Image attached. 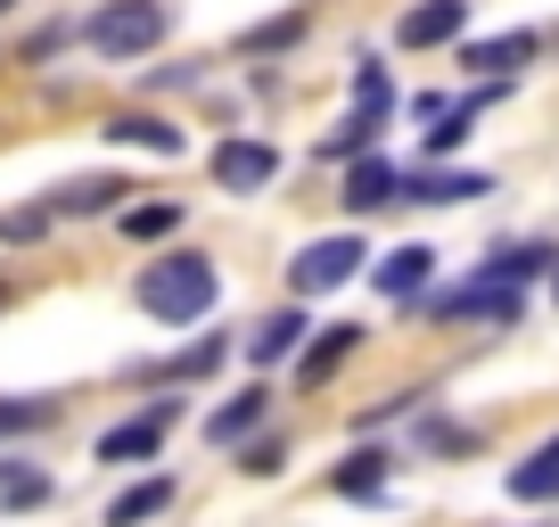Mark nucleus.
<instances>
[{
    "label": "nucleus",
    "instance_id": "1",
    "mask_svg": "<svg viewBox=\"0 0 559 527\" xmlns=\"http://www.w3.org/2000/svg\"><path fill=\"white\" fill-rule=\"evenodd\" d=\"M140 314H157V321H198L206 314L214 297H223V281H214V264L206 256H165V264H148V272H140Z\"/></svg>",
    "mask_w": 559,
    "mask_h": 527
},
{
    "label": "nucleus",
    "instance_id": "2",
    "mask_svg": "<svg viewBox=\"0 0 559 527\" xmlns=\"http://www.w3.org/2000/svg\"><path fill=\"white\" fill-rule=\"evenodd\" d=\"M165 25H174V17H165V0H107L83 34H91V50H99L107 67H123V58H148V50H157Z\"/></svg>",
    "mask_w": 559,
    "mask_h": 527
},
{
    "label": "nucleus",
    "instance_id": "3",
    "mask_svg": "<svg viewBox=\"0 0 559 527\" xmlns=\"http://www.w3.org/2000/svg\"><path fill=\"white\" fill-rule=\"evenodd\" d=\"M362 264H370L362 239H354V231H337V239H313L297 264H288V289H297V297H330V289H346Z\"/></svg>",
    "mask_w": 559,
    "mask_h": 527
},
{
    "label": "nucleus",
    "instance_id": "4",
    "mask_svg": "<svg viewBox=\"0 0 559 527\" xmlns=\"http://www.w3.org/2000/svg\"><path fill=\"white\" fill-rule=\"evenodd\" d=\"M428 314H437V321H519L526 297H519V281H486V272H477L469 289H444Z\"/></svg>",
    "mask_w": 559,
    "mask_h": 527
},
{
    "label": "nucleus",
    "instance_id": "5",
    "mask_svg": "<svg viewBox=\"0 0 559 527\" xmlns=\"http://www.w3.org/2000/svg\"><path fill=\"white\" fill-rule=\"evenodd\" d=\"M461 34H469V0H419L395 25L403 50H444V42H461Z\"/></svg>",
    "mask_w": 559,
    "mask_h": 527
},
{
    "label": "nucleus",
    "instance_id": "6",
    "mask_svg": "<svg viewBox=\"0 0 559 527\" xmlns=\"http://www.w3.org/2000/svg\"><path fill=\"white\" fill-rule=\"evenodd\" d=\"M174 421H181V405H174V396H157V405L140 412V421L107 429V437H99V461H148V454L165 445V429H174Z\"/></svg>",
    "mask_w": 559,
    "mask_h": 527
},
{
    "label": "nucleus",
    "instance_id": "7",
    "mask_svg": "<svg viewBox=\"0 0 559 527\" xmlns=\"http://www.w3.org/2000/svg\"><path fill=\"white\" fill-rule=\"evenodd\" d=\"M272 174H280V149H272V141H223V149H214V181H223L230 198L263 190Z\"/></svg>",
    "mask_w": 559,
    "mask_h": 527
},
{
    "label": "nucleus",
    "instance_id": "8",
    "mask_svg": "<svg viewBox=\"0 0 559 527\" xmlns=\"http://www.w3.org/2000/svg\"><path fill=\"white\" fill-rule=\"evenodd\" d=\"M493 181L486 174H453V165H419V174H403V198H419V207H461V198H486Z\"/></svg>",
    "mask_w": 559,
    "mask_h": 527
},
{
    "label": "nucleus",
    "instance_id": "9",
    "mask_svg": "<svg viewBox=\"0 0 559 527\" xmlns=\"http://www.w3.org/2000/svg\"><path fill=\"white\" fill-rule=\"evenodd\" d=\"M107 141H116V149H148V157H181L190 132L165 124V116H107Z\"/></svg>",
    "mask_w": 559,
    "mask_h": 527
},
{
    "label": "nucleus",
    "instance_id": "10",
    "mask_svg": "<svg viewBox=\"0 0 559 527\" xmlns=\"http://www.w3.org/2000/svg\"><path fill=\"white\" fill-rule=\"evenodd\" d=\"M395 198H403V174L362 149V157H354V174H346V207H354V214H379V207H395Z\"/></svg>",
    "mask_w": 559,
    "mask_h": 527
},
{
    "label": "nucleus",
    "instance_id": "11",
    "mask_svg": "<svg viewBox=\"0 0 559 527\" xmlns=\"http://www.w3.org/2000/svg\"><path fill=\"white\" fill-rule=\"evenodd\" d=\"M428 272H437V256H428L419 239H403L395 256H379V289H386V297H419V289H428Z\"/></svg>",
    "mask_w": 559,
    "mask_h": 527
},
{
    "label": "nucleus",
    "instance_id": "12",
    "mask_svg": "<svg viewBox=\"0 0 559 527\" xmlns=\"http://www.w3.org/2000/svg\"><path fill=\"white\" fill-rule=\"evenodd\" d=\"M157 511H174V478H140V487H123L116 503H107V527H140V519H157Z\"/></svg>",
    "mask_w": 559,
    "mask_h": 527
},
{
    "label": "nucleus",
    "instance_id": "13",
    "mask_svg": "<svg viewBox=\"0 0 559 527\" xmlns=\"http://www.w3.org/2000/svg\"><path fill=\"white\" fill-rule=\"evenodd\" d=\"M526 58H535V34H493V42H469V50H461V67H477V74H493V83H502V74H519Z\"/></svg>",
    "mask_w": 559,
    "mask_h": 527
},
{
    "label": "nucleus",
    "instance_id": "14",
    "mask_svg": "<svg viewBox=\"0 0 559 527\" xmlns=\"http://www.w3.org/2000/svg\"><path fill=\"white\" fill-rule=\"evenodd\" d=\"M116 198H132V181H123V174H116V181L91 174V181H67V190L50 198V214H107Z\"/></svg>",
    "mask_w": 559,
    "mask_h": 527
},
{
    "label": "nucleus",
    "instance_id": "15",
    "mask_svg": "<svg viewBox=\"0 0 559 527\" xmlns=\"http://www.w3.org/2000/svg\"><path fill=\"white\" fill-rule=\"evenodd\" d=\"M337 494H346V503H379V494H386V454H370V445L346 454V461H337Z\"/></svg>",
    "mask_w": 559,
    "mask_h": 527
},
{
    "label": "nucleus",
    "instance_id": "16",
    "mask_svg": "<svg viewBox=\"0 0 559 527\" xmlns=\"http://www.w3.org/2000/svg\"><path fill=\"white\" fill-rule=\"evenodd\" d=\"M510 494H519V503H559V437L543 445L535 461H519V470H510Z\"/></svg>",
    "mask_w": 559,
    "mask_h": 527
},
{
    "label": "nucleus",
    "instance_id": "17",
    "mask_svg": "<svg viewBox=\"0 0 559 527\" xmlns=\"http://www.w3.org/2000/svg\"><path fill=\"white\" fill-rule=\"evenodd\" d=\"M263 412H272V396H263V387H247V396H230V405H223V412L206 421V437H214V445H239L247 429L263 421Z\"/></svg>",
    "mask_w": 559,
    "mask_h": 527
},
{
    "label": "nucleus",
    "instance_id": "18",
    "mask_svg": "<svg viewBox=\"0 0 559 527\" xmlns=\"http://www.w3.org/2000/svg\"><path fill=\"white\" fill-rule=\"evenodd\" d=\"M305 25H313V17H305V9H288V17H272V25H255V34H239V50H247V58H280V50H297V42H305Z\"/></svg>",
    "mask_w": 559,
    "mask_h": 527
},
{
    "label": "nucleus",
    "instance_id": "19",
    "mask_svg": "<svg viewBox=\"0 0 559 527\" xmlns=\"http://www.w3.org/2000/svg\"><path fill=\"white\" fill-rule=\"evenodd\" d=\"M0 503H9V511H34V503H50V470H25V461H0Z\"/></svg>",
    "mask_w": 559,
    "mask_h": 527
},
{
    "label": "nucleus",
    "instance_id": "20",
    "mask_svg": "<svg viewBox=\"0 0 559 527\" xmlns=\"http://www.w3.org/2000/svg\"><path fill=\"white\" fill-rule=\"evenodd\" d=\"M297 338H305V314H272L247 338V354H255V363H280V354H297Z\"/></svg>",
    "mask_w": 559,
    "mask_h": 527
},
{
    "label": "nucleus",
    "instance_id": "21",
    "mask_svg": "<svg viewBox=\"0 0 559 527\" xmlns=\"http://www.w3.org/2000/svg\"><path fill=\"white\" fill-rule=\"evenodd\" d=\"M551 247H502V256L486 264V281H535V272H551Z\"/></svg>",
    "mask_w": 559,
    "mask_h": 527
},
{
    "label": "nucleus",
    "instance_id": "22",
    "mask_svg": "<svg viewBox=\"0 0 559 527\" xmlns=\"http://www.w3.org/2000/svg\"><path fill=\"white\" fill-rule=\"evenodd\" d=\"M354 347H362V330H330V338H321V347H305V379H330V371L346 363Z\"/></svg>",
    "mask_w": 559,
    "mask_h": 527
},
{
    "label": "nucleus",
    "instance_id": "23",
    "mask_svg": "<svg viewBox=\"0 0 559 527\" xmlns=\"http://www.w3.org/2000/svg\"><path fill=\"white\" fill-rule=\"evenodd\" d=\"M174 223H181V198H157V207H132V214H123V231H132V239H165Z\"/></svg>",
    "mask_w": 559,
    "mask_h": 527
},
{
    "label": "nucleus",
    "instance_id": "24",
    "mask_svg": "<svg viewBox=\"0 0 559 527\" xmlns=\"http://www.w3.org/2000/svg\"><path fill=\"white\" fill-rule=\"evenodd\" d=\"M41 421H58V405H50V396H25V405H0V437H9V429H41Z\"/></svg>",
    "mask_w": 559,
    "mask_h": 527
},
{
    "label": "nucleus",
    "instance_id": "25",
    "mask_svg": "<svg viewBox=\"0 0 559 527\" xmlns=\"http://www.w3.org/2000/svg\"><path fill=\"white\" fill-rule=\"evenodd\" d=\"M41 231H50V198L25 207V214H0V239H41Z\"/></svg>",
    "mask_w": 559,
    "mask_h": 527
},
{
    "label": "nucleus",
    "instance_id": "26",
    "mask_svg": "<svg viewBox=\"0 0 559 527\" xmlns=\"http://www.w3.org/2000/svg\"><path fill=\"white\" fill-rule=\"evenodd\" d=\"M280 461H288L280 445H255V454H247V470H255V478H280Z\"/></svg>",
    "mask_w": 559,
    "mask_h": 527
},
{
    "label": "nucleus",
    "instance_id": "27",
    "mask_svg": "<svg viewBox=\"0 0 559 527\" xmlns=\"http://www.w3.org/2000/svg\"><path fill=\"white\" fill-rule=\"evenodd\" d=\"M9 9H17V0H0V17H9Z\"/></svg>",
    "mask_w": 559,
    "mask_h": 527
}]
</instances>
